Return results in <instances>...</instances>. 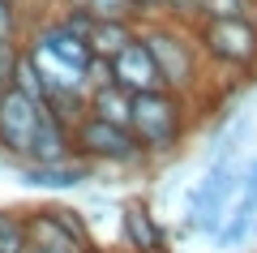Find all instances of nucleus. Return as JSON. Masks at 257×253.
I'll list each match as a JSON object with an SVG mask.
<instances>
[{"mask_svg":"<svg viewBox=\"0 0 257 253\" xmlns=\"http://www.w3.org/2000/svg\"><path fill=\"white\" fill-rule=\"evenodd\" d=\"M73 154L86 159L90 167H120V172H138L150 167L146 150L138 146V137L120 125H107L99 116H82L73 125Z\"/></svg>","mask_w":257,"mask_h":253,"instance_id":"5","label":"nucleus"},{"mask_svg":"<svg viewBox=\"0 0 257 253\" xmlns=\"http://www.w3.org/2000/svg\"><path fill=\"white\" fill-rule=\"evenodd\" d=\"M35 253H64V249H35Z\"/></svg>","mask_w":257,"mask_h":253,"instance_id":"19","label":"nucleus"},{"mask_svg":"<svg viewBox=\"0 0 257 253\" xmlns=\"http://www.w3.org/2000/svg\"><path fill=\"white\" fill-rule=\"evenodd\" d=\"M43 116H47L43 103L26 99V95L13 91V86H5V91H0V154H9L13 163H26Z\"/></svg>","mask_w":257,"mask_h":253,"instance_id":"6","label":"nucleus"},{"mask_svg":"<svg viewBox=\"0 0 257 253\" xmlns=\"http://www.w3.org/2000/svg\"><path fill=\"white\" fill-rule=\"evenodd\" d=\"M253 9V0H197V22L210 18H244Z\"/></svg>","mask_w":257,"mask_h":253,"instance_id":"14","label":"nucleus"},{"mask_svg":"<svg viewBox=\"0 0 257 253\" xmlns=\"http://www.w3.org/2000/svg\"><path fill=\"white\" fill-rule=\"evenodd\" d=\"M86 253H94V244H90V249H86Z\"/></svg>","mask_w":257,"mask_h":253,"instance_id":"20","label":"nucleus"},{"mask_svg":"<svg viewBox=\"0 0 257 253\" xmlns=\"http://www.w3.org/2000/svg\"><path fill=\"white\" fill-rule=\"evenodd\" d=\"M22 249H26L22 215H5V210H0V253H22Z\"/></svg>","mask_w":257,"mask_h":253,"instance_id":"15","label":"nucleus"},{"mask_svg":"<svg viewBox=\"0 0 257 253\" xmlns=\"http://www.w3.org/2000/svg\"><path fill=\"white\" fill-rule=\"evenodd\" d=\"M128 112H133V95L120 91V86H94L90 95H86V116H99L107 120V125H120L128 129Z\"/></svg>","mask_w":257,"mask_h":253,"instance_id":"10","label":"nucleus"},{"mask_svg":"<svg viewBox=\"0 0 257 253\" xmlns=\"http://www.w3.org/2000/svg\"><path fill=\"white\" fill-rule=\"evenodd\" d=\"M0 43H22V9H18V0H0Z\"/></svg>","mask_w":257,"mask_h":253,"instance_id":"16","label":"nucleus"},{"mask_svg":"<svg viewBox=\"0 0 257 253\" xmlns=\"http://www.w3.org/2000/svg\"><path fill=\"white\" fill-rule=\"evenodd\" d=\"M159 5H163V0H133V9H138L142 18H155V13H159Z\"/></svg>","mask_w":257,"mask_h":253,"instance_id":"18","label":"nucleus"},{"mask_svg":"<svg viewBox=\"0 0 257 253\" xmlns=\"http://www.w3.org/2000/svg\"><path fill=\"white\" fill-rule=\"evenodd\" d=\"M111 86H120V91H128V95L159 91V86H163V81H159V69H155V60H150V52H146L142 39L124 43L116 56H111Z\"/></svg>","mask_w":257,"mask_h":253,"instance_id":"9","label":"nucleus"},{"mask_svg":"<svg viewBox=\"0 0 257 253\" xmlns=\"http://www.w3.org/2000/svg\"><path fill=\"white\" fill-rule=\"evenodd\" d=\"M133 39H138V22H94L90 35H86V43H90V56L111 60V56L124 43H133Z\"/></svg>","mask_w":257,"mask_h":253,"instance_id":"11","label":"nucleus"},{"mask_svg":"<svg viewBox=\"0 0 257 253\" xmlns=\"http://www.w3.org/2000/svg\"><path fill=\"white\" fill-rule=\"evenodd\" d=\"M138 39L146 43L150 60L159 69V81H163V91H176L193 103V112L202 108L210 99V69L202 60V47L193 39L189 26H176L167 18H142L138 22Z\"/></svg>","mask_w":257,"mask_h":253,"instance_id":"1","label":"nucleus"},{"mask_svg":"<svg viewBox=\"0 0 257 253\" xmlns=\"http://www.w3.org/2000/svg\"><path fill=\"white\" fill-rule=\"evenodd\" d=\"M94 22H142V13L133 9V0H77Z\"/></svg>","mask_w":257,"mask_h":253,"instance_id":"13","label":"nucleus"},{"mask_svg":"<svg viewBox=\"0 0 257 253\" xmlns=\"http://www.w3.org/2000/svg\"><path fill=\"white\" fill-rule=\"evenodd\" d=\"M240 193V159H206L202 176L184 193V215H180V236H202L214 240L231 198Z\"/></svg>","mask_w":257,"mask_h":253,"instance_id":"3","label":"nucleus"},{"mask_svg":"<svg viewBox=\"0 0 257 253\" xmlns=\"http://www.w3.org/2000/svg\"><path fill=\"white\" fill-rule=\"evenodd\" d=\"M22 172V185L30 189H43V193H73L82 185L94 181V167L86 159H60V163H18Z\"/></svg>","mask_w":257,"mask_h":253,"instance_id":"8","label":"nucleus"},{"mask_svg":"<svg viewBox=\"0 0 257 253\" xmlns=\"http://www.w3.org/2000/svg\"><path fill=\"white\" fill-rule=\"evenodd\" d=\"M193 125H197V112L184 95L176 91H142L133 95V112H128V133L138 137V146L146 150L150 163L172 159L184 142H189Z\"/></svg>","mask_w":257,"mask_h":253,"instance_id":"2","label":"nucleus"},{"mask_svg":"<svg viewBox=\"0 0 257 253\" xmlns=\"http://www.w3.org/2000/svg\"><path fill=\"white\" fill-rule=\"evenodd\" d=\"M9 86H13V91H22L26 99H35V103H43V108H47V86H43V77H39V69L30 64L26 52H18V64H13Z\"/></svg>","mask_w":257,"mask_h":253,"instance_id":"12","label":"nucleus"},{"mask_svg":"<svg viewBox=\"0 0 257 253\" xmlns=\"http://www.w3.org/2000/svg\"><path fill=\"white\" fill-rule=\"evenodd\" d=\"M120 244L128 253H172V236L159 223V215L146 202H124L120 206Z\"/></svg>","mask_w":257,"mask_h":253,"instance_id":"7","label":"nucleus"},{"mask_svg":"<svg viewBox=\"0 0 257 253\" xmlns=\"http://www.w3.org/2000/svg\"><path fill=\"white\" fill-rule=\"evenodd\" d=\"M206 69L236 77L240 86H257V22L248 18H210L193 26Z\"/></svg>","mask_w":257,"mask_h":253,"instance_id":"4","label":"nucleus"},{"mask_svg":"<svg viewBox=\"0 0 257 253\" xmlns=\"http://www.w3.org/2000/svg\"><path fill=\"white\" fill-rule=\"evenodd\" d=\"M253 240H257V227H253Z\"/></svg>","mask_w":257,"mask_h":253,"instance_id":"21","label":"nucleus"},{"mask_svg":"<svg viewBox=\"0 0 257 253\" xmlns=\"http://www.w3.org/2000/svg\"><path fill=\"white\" fill-rule=\"evenodd\" d=\"M18 52H22V43H0V91H5V86H9V77H13Z\"/></svg>","mask_w":257,"mask_h":253,"instance_id":"17","label":"nucleus"}]
</instances>
